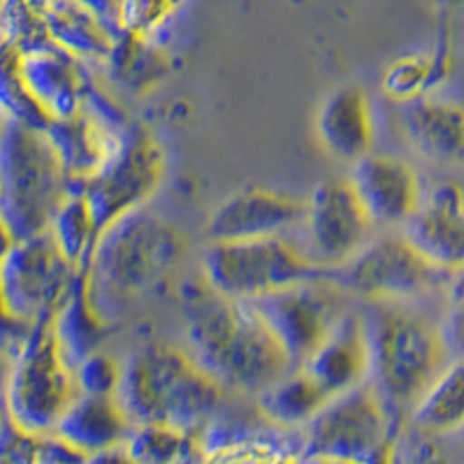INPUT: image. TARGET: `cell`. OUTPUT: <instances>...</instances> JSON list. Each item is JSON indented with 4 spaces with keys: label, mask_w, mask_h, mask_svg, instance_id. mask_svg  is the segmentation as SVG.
Instances as JSON below:
<instances>
[{
    "label": "cell",
    "mask_w": 464,
    "mask_h": 464,
    "mask_svg": "<svg viewBox=\"0 0 464 464\" xmlns=\"http://www.w3.org/2000/svg\"><path fill=\"white\" fill-rule=\"evenodd\" d=\"M186 351L226 392L258 397L295 370L246 302L218 295L202 276L179 285Z\"/></svg>",
    "instance_id": "obj_1"
},
{
    "label": "cell",
    "mask_w": 464,
    "mask_h": 464,
    "mask_svg": "<svg viewBox=\"0 0 464 464\" xmlns=\"http://www.w3.org/2000/svg\"><path fill=\"white\" fill-rule=\"evenodd\" d=\"M413 304L370 302L362 312L370 348L367 383L381 397L395 428L411 416L418 400L450 362L439 321Z\"/></svg>",
    "instance_id": "obj_2"
},
{
    "label": "cell",
    "mask_w": 464,
    "mask_h": 464,
    "mask_svg": "<svg viewBox=\"0 0 464 464\" xmlns=\"http://www.w3.org/2000/svg\"><path fill=\"white\" fill-rule=\"evenodd\" d=\"M226 395L186 346L151 342L123 360L114 397L132 425L165 422L181 432H198L221 411Z\"/></svg>",
    "instance_id": "obj_3"
},
{
    "label": "cell",
    "mask_w": 464,
    "mask_h": 464,
    "mask_svg": "<svg viewBox=\"0 0 464 464\" xmlns=\"http://www.w3.org/2000/svg\"><path fill=\"white\" fill-rule=\"evenodd\" d=\"M184 256V232L147 209L107 227L86 265L91 295L102 316L111 321V309L147 295L179 267Z\"/></svg>",
    "instance_id": "obj_4"
},
{
    "label": "cell",
    "mask_w": 464,
    "mask_h": 464,
    "mask_svg": "<svg viewBox=\"0 0 464 464\" xmlns=\"http://www.w3.org/2000/svg\"><path fill=\"white\" fill-rule=\"evenodd\" d=\"M72 190L47 132L0 114V221L12 237L47 232Z\"/></svg>",
    "instance_id": "obj_5"
},
{
    "label": "cell",
    "mask_w": 464,
    "mask_h": 464,
    "mask_svg": "<svg viewBox=\"0 0 464 464\" xmlns=\"http://www.w3.org/2000/svg\"><path fill=\"white\" fill-rule=\"evenodd\" d=\"M200 276L218 295L235 302L256 300L288 285L318 281L325 267L314 263L304 246L288 237L209 242L202 251Z\"/></svg>",
    "instance_id": "obj_6"
},
{
    "label": "cell",
    "mask_w": 464,
    "mask_h": 464,
    "mask_svg": "<svg viewBox=\"0 0 464 464\" xmlns=\"http://www.w3.org/2000/svg\"><path fill=\"white\" fill-rule=\"evenodd\" d=\"M77 395L74 370L58 348L52 321L35 323L28 342L10 364L3 391L7 418L16 428L47 437Z\"/></svg>",
    "instance_id": "obj_7"
},
{
    "label": "cell",
    "mask_w": 464,
    "mask_h": 464,
    "mask_svg": "<svg viewBox=\"0 0 464 464\" xmlns=\"http://www.w3.org/2000/svg\"><path fill=\"white\" fill-rule=\"evenodd\" d=\"M446 272L422 258L404 235H383L353 258L325 269L323 279L339 293L370 302H418L446 285Z\"/></svg>",
    "instance_id": "obj_8"
},
{
    "label": "cell",
    "mask_w": 464,
    "mask_h": 464,
    "mask_svg": "<svg viewBox=\"0 0 464 464\" xmlns=\"http://www.w3.org/2000/svg\"><path fill=\"white\" fill-rule=\"evenodd\" d=\"M168 172L160 142L142 126H130L107 163L80 186L89 202L98 237L116 221L144 209Z\"/></svg>",
    "instance_id": "obj_9"
},
{
    "label": "cell",
    "mask_w": 464,
    "mask_h": 464,
    "mask_svg": "<svg viewBox=\"0 0 464 464\" xmlns=\"http://www.w3.org/2000/svg\"><path fill=\"white\" fill-rule=\"evenodd\" d=\"M395 422L367 381L333 395L300 430L302 455L364 464L395 441Z\"/></svg>",
    "instance_id": "obj_10"
},
{
    "label": "cell",
    "mask_w": 464,
    "mask_h": 464,
    "mask_svg": "<svg viewBox=\"0 0 464 464\" xmlns=\"http://www.w3.org/2000/svg\"><path fill=\"white\" fill-rule=\"evenodd\" d=\"M80 269L47 232L16 239L0 263V295L22 321H52L68 297Z\"/></svg>",
    "instance_id": "obj_11"
},
{
    "label": "cell",
    "mask_w": 464,
    "mask_h": 464,
    "mask_svg": "<svg viewBox=\"0 0 464 464\" xmlns=\"http://www.w3.org/2000/svg\"><path fill=\"white\" fill-rule=\"evenodd\" d=\"M343 293L325 279L275 290L246 304L279 342L293 367H304L312 353L342 318Z\"/></svg>",
    "instance_id": "obj_12"
},
{
    "label": "cell",
    "mask_w": 464,
    "mask_h": 464,
    "mask_svg": "<svg viewBox=\"0 0 464 464\" xmlns=\"http://www.w3.org/2000/svg\"><path fill=\"white\" fill-rule=\"evenodd\" d=\"M304 251L321 267L330 269L353 258L374 239V221L364 211L348 179H327L304 200Z\"/></svg>",
    "instance_id": "obj_13"
},
{
    "label": "cell",
    "mask_w": 464,
    "mask_h": 464,
    "mask_svg": "<svg viewBox=\"0 0 464 464\" xmlns=\"http://www.w3.org/2000/svg\"><path fill=\"white\" fill-rule=\"evenodd\" d=\"M304 200L269 186H244L235 190L207 218L209 242L279 237L302 226Z\"/></svg>",
    "instance_id": "obj_14"
},
{
    "label": "cell",
    "mask_w": 464,
    "mask_h": 464,
    "mask_svg": "<svg viewBox=\"0 0 464 464\" xmlns=\"http://www.w3.org/2000/svg\"><path fill=\"white\" fill-rule=\"evenodd\" d=\"M376 227H401L422 202L416 168L388 153H367L348 177Z\"/></svg>",
    "instance_id": "obj_15"
},
{
    "label": "cell",
    "mask_w": 464,
    "mask_h": 464,
    "mask_svg": "<svg viewBox=\"0 0 464 464\" xmlns=\"http://www.w3.org/2000/svg\"><path fill=\"white\" fill-rule=\"evenodd\" d=\"M400 232L422 258L446 275L462 267L464 190L450 181L434 186Z\"/></svg>",
    "instance_id": "obj_16"
},
{
    "label": "cell",
    "mask_w": 464,
    "mask_h": 464,
    "mask_svg": "<svg viewBox=\"0 0 464 464\" xmlns=\"http://www.w3.org/2000/svg\"><path fill=\"white\" fill-rule=\"evenodd\" d=\"M128 126L93 110H82L68 119H52L44 132L68 179L80 188L116 151Z\"/></svg>",
    "instance_id": "obj_17"
},
{
    "label": "cell",
    "mask_w": 464,
    "mask_h": 464,
    "mask_svg": "<svg viewBox=\"0 0 464 464\" xmlns=\"http://www.w3.org/2000/svg\"><path fill=\"white\" fill-rule=\"evenodd\" d=\"M22 74L33 101L49 116V121L82 111L86 93L95 84L86 61L58 44L24 53Z\"/></svg>",
    "instance_id": "obj_18"
},
{
    "label": "cell",
    "mask_w": 464,
    "mask_h": 464,
    "mask_svg": "<svg viewBox=\"0 0 464 464\" xmlns=\"http://www.w3.org/2000/svg\"><path fill=\"white\" fill-rule=\"evenodd\" d=\"M401 128L413 151L434 165H464V105L418 95L401 107Z\"/></svg>",
    "instance_id": "obj_19"
},
{
    "label": "cell",
    "mask_w": 464,
    "mask_h": 464,
    "mask_svg": "<svg viewBox=\"0 0 464 464\" xmlns=\"http://www.w3.org/2000/svg\"><path fill=\"white\" fill-rule=\"evenodd\" d=\"M316 130L333 159L355 165L374 147L376 126L370 95L358 84L337 86L318 110Z\"/></svg>",
    "instance_id": "obj_20"
},
{
    "label": "cell",
    "mask_w": 464,
    "mask_h": 464,
    "mask_svg": "<svg viewBox=\"0 0 464 464\" xmlns=\"http://www.w3.org/2000/svg\"><path fill=\"white\" fill-rule=\"evenodd\" d=\"M304 370L330 395H339L348 388L364 383L370 374V348L362 312L346 309L312 358L306 360Z\"/></svg>",
    "instance_id": "obj_21"
},
{
    "label": "cell",
    "mask_w": 464,
    "mask_h": 464,
    "mask_svg": "<svg viewBox=\"0 0 464 464\" xmlns=\"http://www.w3.org/2000/svg\"><path fill=\"white\" fill-rule=\"evenodd\" d=\"M47 24L52 43L82 61L105 63L116 43L119 28L80 5L77 0H35Z\"/></svg>",
    "instance_id": "obj_22"
},
{
    "label": "cell",
    "mask_w": 464,
    "mask_h": 464,
    "mask_svg": "<svg viewBox=\"0 0 464 464\" xmlns=\"http://www.w3.org/2000/svg\"><path fill=\"white\" fill-rule=\"evenodd\" d=\"M132 420L126 416L116 397L77 395L68 411L53 428V437L63 439L72 449L89 455L126 443Z\"/></svg>",
    "instance_id": "obj_23"
},
{
    "label": "cell",
    "mask_w": 464,
    "mask_h": 464,
    "mask_svg": "<svg viewBox=\"0 0 464 464\" xmlns=\"http://www.w3.org/2000/svg\"><path fill=\"white\" fill-rule=\"evenodd\" d=\"M52 330L56 337L58 348L70 367H77L86 355L101 351L110 333V321L95 304L89 288V275L86 267L77 272L68 297L52 318Z\"/></svg>",
    "instance_id": "obj_24"
},
{
    "label": "cell",
    "mask_w": 464,
    "mask_h": 464,
    "mask_svg": "<svg viewBox=\"0 0 464 464\" xmlns=\"http://www.w3.org/2000/svg\"><path fill=\"white\" fill-rule=\"evenodd\" d=\"M330 397L304 367H295L256 397V409L276 428L302 430Z\"/></svg>",
    "instance_id": "obj_25"
},
{
    "label": "cell",
    "mask_w": 464,
    "mask_h": 464,
    "mask_svg": "<svg viewBox=\"0 0 464 464\" xmlns=\"http://www.w3.org/2000/svg\"><path fill=\"white\" fill-rule=\"evenodd\" d=\"M409 420L430 434L464 428V360H450L413 406Z\"/></svg>",
    "instance_id": "obj_26"
},
{
    "label": "cell",
    "mask_w": 464,
    "mask_h": 464,
    "mask_svg": "<svg viewBox=\"0 0 464 464\" xmlns=\"http://www.w3.org/2000/svg\"><path fill=\"white\" fill-rule=\"evenodd\" d=\"M105 65L114 82L130 91H144L163 80L169 70V56L159 40H144L119 31Z\"/></svg>",
    "instance_id": "obj_27"
},
{
    "label": "cell",
    "mask_w": 464,
    "mask_h": 464,
    "mask_svg": "<svg viewBox=\"0 0 464 464\" xmlns=\"http://www.w3.org/2000/svg\"><path fill=\"white\" fill-rule=\"evenodd\" d=\"M302 434L300 430L275 428L254 439L227 443L211 450L207 464H300Z\"/></svg>",
    "instance_id": "obj_28"
},
{
    "label": "cell",
    "mask_w": 464,
    "mask_h": 464,
    "mask_svg": "<svg viewBox=\"0 0 464 464\" xmlns=\"http://www.w3.org/2000/svg\"><path fill=\"white\" fill-rule=\"evenodd\" d=\"M49 235L58 248L63 251L65 258L77 269L86 267L93 256L95 242H98V230H95L93 214L89 209V202L82 196L80 188H74L63 200L61 209L56 211Z\"/></svg>",
    "instance_id": "obj_29"
},
{
    "label": "cell",
    "mask_w": 464,
    "mask_h": 464,
    "mask_svg": "<svg viewBox=\"0 0 464 464\" xmlns=\"http://www.w3.org/2000/svg\"><path fill=\"white\" fill-rule=\"evenodd\" d=\"M24 53L0 31V114L31 128L49 126V116L33 101L22 74Z\"/></svg>",
    "instance_id": "obj_30"
},
{
    "label": "cell",
    "mask_w": 464,
    "mask_h": 464,
    "mask_svg": "<svg viewBox=\"0 0 464 464\" xmlns=\"http://www.w3.org/2000/svg\"><path fill=\"white\" fill-rule=\"evenodd\" d=\"M0 31L22 53L53 44L35 0H0Z\"/></svg>",
    "instance_id": "obj_31"
},
{
    "label": "cell",
    "mask_w": 464,
    "mask_h": 464,
    "mask_svg": "<svg viewBox=\"0 0 464 464\" xmlns=\"http://www.w3.org/2000/svg\"><path fill=\"white\" fill-rule=\"evenodd\" d=\"M186 0H119L116 28L128 35L159 40L160 31L172 22Z\"/></svg>",
    "instance_id": "obj_32"
},
{
    "label": "cell",
    "mask_w": 464,
    "mask_h": 464,
    "mask_svg": "<svg viewBox=\"0 0 464 464\" xmlns=\"http://www.w3.org/2000/svg\"><path fill=\"white\" fill-rule=\"evenodd\" d=\"M184 434L165 422H135L123 446L138 464H169L184 441Z\"/></svg>",
    "instance_id": "obj_33"
},
{
    "label": "cell",
    "mask_w": 464,
    "mask_h": 464,
    "mask_svg": "<svg viewBox=\"0 0 464 464\" xmlns=\"http://www.w3.org/2000/svg\"><path fill=\"white\" fill-rule=\"evenodd\" d=\"M434 70H437V61L428 53L400 58L385 72L383 91L392 101H400L404 105L418 95H425V89L434 80Z\"/></svg>",
    "instance_id": "obj_34"
},
{
    "label": "cell",
    "mask_w": 464,
    "mask_h": 464,
    "mask_svg": "<svg viewBox=\"0 0 464 464\" xmlns=\"http://www.w3.org/2000/svg\"><path fill=\"white\" fill-rule=\"evenodd\" d=\"M443 314L439 318V333L450 360H464V265L446 276L443 285Z\"/></svg>",
    "instance_id": "obj_35"
},
{
    "label": "cell",
    "mask_w": 464,
    "mask_h": 464,
    "mask_svg": "<svg viewBox=\"0 0 464 464\" xmlns=\"http://www.w3.org/2000/svg\"><path fill=\"white\" fill-rule=\"evenodd\" d=\"M123 362L105 351H95L86 355L77 367H74V381L80 388V395L95 397H114L119 381H121Z\"/></svg>",
    "instance_id": "obj_36"
},
{
    "label": "cell",
    "mask_w": 464,
    "mask_h": 464,
    "mask_svg": "<svg viewBox=\"0 0 464 464\" xmlns=\"http://www.w3.org/2000/svg\"><path fill=\"white\" fill-rule=\"evenodd\" d=\"M40 437L16 428L7 418L0 430V464H35Z\"/></svg>",
    "instance_id": "obj_37"
},
{
    "label": "cell",
    "mask_w": 464,
    "mask_h": 464,
    "mask_svg": "<svg viewBox=\"0 0 464 464\" xmlns=\"http://www.w3.org/2000/svg\"><path fill=\"white\" fill-rule=\"evenodd\" d=\"M33 325L31 323L22 321L19 316L10 312V306L5 304L3 295H0V353L14 360L24 343L31 337Z\"/></svg>",
    "instance_id": "obj_38"
},
{
    "label": "cell",
    "mask_w": 464,
    "mask_h": 464,
    "mask_svg": "<svg viewBox=\"0 0 464 464\" xmlns=\"http://www.w3.org/2000/svg\"><path fill=\"white\" fill-rule=\"evenodd\" d=\"M82 459H84V453L72 449L63 439L53 437V434L40 437L35 464H82Z\"/></svg>",
    "instance_id": "obj_39"
},
{
    "label": "cell",
    "mask_w": 464,
    "mask_h": 464,
    "mask_svg": "<svg viewBox=\"0 0 464 464\" xmlns=\"http://www.w3.org/2000/svg\"><path fill=\"white\" fill-rule=\"evenodd\" d=\"M207 459H209V453H207L205 443L200 439V430H198V432L184 434V441H181L179 450L169 464H207Z\"/></svg>",
    "instance_id": "obj_40"
},
{
    "label": "cell",
    "mask_w": 464,
    "mask_h": 464,
    "mask_svg": "<svg viewBox=\"0 0 464 464\" xmlns=\"http://www.w3.org/2000/svg\"><path fill=\"white\" fill-rule=\"evenodd\" d=\"M82 464H138L130 458V453L126 450V446H111L105 450H95V453L84 455Z\"/></svg>",
    "instance_id": "obj_41"
},
{
    "label": "cell",
    "mask_w": 464,
    "mask_h": 464,
    "mask_svg": "<svg viewBox=\"0 0 464 464\" xmlns=\"http://www.w3.org/2000/svg\"><path fill=\"white\" fill-rule=\"evenodd\" d=\"M77 3L89 7L91 12H95V14L116 26V5H119V0H77Z\"/></svg>",
    "instance_id": "obj_42"
},
{
    "label": "cell",
    "mask_w": 464,
    "mask_h": 464,
    "mask_svg": "<svg viewBox=\"0 0 464 464\" xmlns=\"http://www.w3.org/2000/svg\"><path fill=\"white\" fill-rule=\"evenodd\" d=\"M364 464H395V441L385 443L383 449L372 455Z\"/></svg>",
    "instance_id": "obj_43"
},
{
    "label": "cell",
    "mask_w": 464,
    "mask_h": 464,
    "mask_svg": "<svg viewBox=\"0 0 464 464\" xmlns=\"http://www.w3.org/2000/svg\"><path fill=\"white\" fill-rule=\"evenodd\" d=\"M16 239L12 237V232L7 230L5 226H3V221H0V263H3V258L7 256V251L12 248V244H14Z\"/></svg>",
    "instance_id": "obj_44"
},
{
    "label": "cell",
    "mask_w": 464,
    "mask_h": 464,
    "mask_svg": "<svg viewBox=\"0 0 464 464\" xmlns=\"http://www.w3.org/2000/svg\"><path fill=\"white\" fill-rule=\"evenodd\" d=\"M300 464H355V462H346V459H334V458H316V455H302Z\"/></svg>",
    "instance_id": "obj_45"
},
{
    "label": "cell",
    "mask_w": 464,
    "mask_h": 464,
    "mask_svg": "<svg viewBox=\"0 0 464 464\" xmlns=\"http://www.w3.org/2000/svg\"><path fill=\"white\" fill-rule=\"evenodd\" d=\"M10 364H12V360L7 358V355L0 353V392L5 391L7 374H10Z\"/></svg>",
    "instance_id": "obj_46"
},
{
    "label": "cell",
    "mask_w": 464,
    "mask_h": 464,
    "mask_svg": "<svg viewBox=\"0 0 464 464\" xmlns=\"http://www.w3.org/2000/svg\"><path fill=\"white\" fill-rule=\"evenodd\" d=\"M7 420V411H5V401H3V392H0V430L5 425Z\"/></svg>",
    "instance_id": "obj_47"
}]
</instances>
